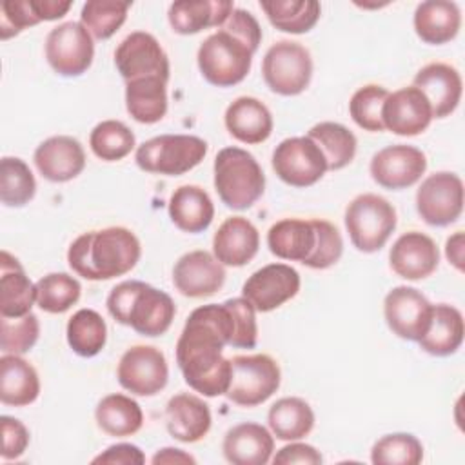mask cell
Listing matches in <instances>:
<instances>
[{"label":"cell","instance_id":"obj_19","mask_svg":"<svg viewBox=\"0 0 465 465\" xmlns=\"http://www.w3.org/2000/svg\"><path fill=\"white\" fill-rule=\"evenodd\" d=\"M383 127L398 136H416L432 122V109L425 94L414 87H401L389 93L381 109Z\"/></svg>","mask_w":465,"mask_h":465},{"label":"cell","instance_id":"obj_30","mask_svg":"<svg viewBox=\"0 0 465 465\" xmlns=\"http://www.w3.org/2000/svg\"><path fill=\"white\" fill-rule=\"evenodd\" d=\"M461 25V13L454 2L427 0L414 11V31L421 42L441 45L456 38Z\"/></svg>","mask_w":465,"mask_h":465},{"label":"cell","instance_id":"obj_27","mask_svg":"<svg viewBox=\"0 0 465 465\" xmlns=\"http://www.w3.org/2000/svg\"><path fill=\"white\" fill-rule=\"evenodd\" d=\"M225 127L242 143H262L272 133V114L269 107L254 96H238L223 114Z\"/></svg>","mask_w":465,"mask_h":465},{"label":"cell","instance_id":"obj_38","mask_svg":"<svg viewBox=\"0 0 465 465\" xmlns=\"http://www.w3.org/2000/svg\"><path fill=\"white\" fill-rule=\"evenodd\" d=\"M311 140L322 149L327 160V171H340L347 167L356 154V136L345 125L336 122H320L307 133Z\"/></svg>","mask_w":465,"mask_h":465},{"label":"cell","instance_id":"obj_1","mask_svg":"<svg viewBox=\"0 0 465 465\" xmlns=\"http://www.w3.org/2000/svg\"><path fill=\"white\" fill-rule=\"evenodd\" d=\"M234 336V314L227 302L194 309L176 341V363L185 383L207 396H222L231 383V360L222 351Z\"/></svg>","mask_w":465,"mask_h":465},{"label":"cell","instance_id":"obj_36","mask_svg":"<svg viewBox=\"0 0 465 465\" xmlns=\"http://www.w3.org/2000/svg\"><path fill=\"white\" fill-rule=\"evenodd\" d=\"M267 421L272 436L282 441H296L305 438L314 427V412L311 405L296 396L276 400L269 412Z\"/></svg>","mask_w":465,"mask_h":465},{"label":"cell","instance_id":"obj_54","mask_svg":"<svg viewBox=\"0 0 465 465\" xmlns=\"http://www.w3.org/2000/svg\"><path fill=\"white\" fill-rule=\"evenodd\" d=\"M445 256L460 272H463V232L461 231H456L452 236L447 238Z\"/></svg>","mask_w":465,"mask_h":465},{"label":"cell","instance_id":"obj_13","mask_svg":"<svg viewBox=\"0 0 465 465\" xmlns=\"http://www.w3.org/2000/svg\"><path fill=\"white\" fill-rule=\"evenodd\" d=\"M116 378L131 394L154 396L167 385V360L163 352L153 345H133L122 354Z\"/></svg>","mask_w":465,"mask_h":465},{"label":"cell","instance_id":"obj_11","mask_svg":"<svg viewBox=\"0 0 465 465\" xmlns=\"http://www.w3.org/2000/svg\"><path fill=\"white\" fill-rule=\"evenodd\" d=\"M94 56L91 33L80 22H64L53 27L45 38V58L60 76L84 74Z\"/></svg>","mask_w":465,"mask_h":465},{"label":"cell","instance_id":"obj_29","mask_svg":"<svg viewBox=\"0 0 465 465\" xmlns=\"http://www.w3.org/2000/svg\"><path fill=\"white\" fill-rule=\"evenodd\" d=\"M234 11L231 0H180L169 5V24L178 35H196L207 27H222Z\"/></svg>","mask_w":465,"mask_h":465},{"label":"cell","instance_id":"obj_15","mask_svg":"<svg viewBox=\"0 0 465 465\" xmlns=\"http://www.w3.org/2000/svg\"><path fill=\"white\" fill-rule=\"evenodd\" d=\"M432 303L414 287L398 285L383 300V316L389 329L401 340L418 341L429 329Z\"/></svg>","mask_w":465,"mask_h":465},{"label":"cell","instance_id":"obj_24","mask_svg":"<svg viewBox=\"0 0 465 465\" xmlns=\"http://www.w3.org/2000/svg\"><path fill=\"white\" fill-rule=\"evenodd\" d=\"M260 232L243 216H231L214 232L213 252L222 265L243 267L258 252Z\"/></svg>","mask_w":465,"mask_h":465},{"label":"cell","instance_id":"obj_47","mask_svg":"<svg viewBox=\"0 0 465 465\" xmlns=\"http://www.w3.org/2000/svg\"><path fill=\"white\" fill-rule=\"evenodd\" d=\"M234 314V336L231 347L234 349H252L258 341V323H256V309L249 300L229 298L225 300Z\"/></svg>","mask_w":465,"mask_h":465},{"label":"cell","instance_id":"obj_22","mask_svg":"<svg viewBox=\"0 0 465 465\" xmlns=\"http://www.w3.org/2000/svg\"><path fill=\"white\" fill-rule=\"evenodd\" d=\"M38 173L54 183L76 178L85 167V153L82 143L73 136H51L44 140L33 154Z\"/></svg>","mask_w":465,"mask_h":465},{"label":"cell","instance_id":"obj_21","mask_svg":"<svg viewBox=\"0 0 465 465\" xmlns=\"http://www.w3.org/2000/svg\"><path fill=\"white\" fill-rule=\"evenodd\" d=\"M391 269L405 280H423L430 276L440 263V251L434 240L420 231L401 234L389 251Z\"/></svg>","mask_w":465,"mask_h":465},{"label":"cell","instance_id":"obj_52","mask_svg":"<svg viewBox=\"0 0 465 465\" xmlns=\"http://www.w3.org/2000/svg\"><path fill=\"white\" fill-rule=\"evenodd\" d=\"M323 461L320 450H316L312 445L307 443H289L282 447L274 458V465H292V463H303V465H320Z\"/></svg>","mask_w":465,"mask_h":465},{"label":"cell","instance_id":"obj_5","mask_svg":"<svg viewBox=\"0 0 465 465\" xmlns=\"http://www.w3.org/2000/svg\"><path fill=\"white\" fill-rule=\"evenodd\" d=\"M252 51L234 35L218 29L198 47V69L202 76L216 87L240 84L251 71Z\"/></svg>","mask_w":465,"mask_h":465},{"label":"cell","instance_id":"obj_42","mask_svg":"<svg viewBox=\"0 0 465 465\" xmlns=\"http://www.w3.org/2000/svg\"><path fill=\"white\" fill-rule=\"evenodd\" d=\"M82 285L67 272H51L36 282V303L42 311L60 314L80 300Z\"/></svg>","mask_w":465,"mask_h":465},{"label":"cell","instance_id":"obj_46","mask_svg":"<svg viewBox=\"0 0 465 465\" xmlns=\"http://www.w3.org/2000/svg\"><path fill=\"white\" fill-rule=\"evenodd\" d=\"M38 336L40 323L33 312L20 318L0 320V349L4 354H24L31 351Z\"/></svg>","mask_w":465,"mask_h":465},{"label":"cell","instance_id":"obj_25","mask_svg":"<svg viewBox=\"0 0 465 465\" xmlns=\"http://www.w3.org/2000/svg\"><path fill=\"white\" fill-rule=\"evenodd\" d=\"M169 434L182 443H196L207 436L213 418L209 405L189 392L174 394L165 407Z\"/></svg>","mask_w":465,"mask_h":465},{"label":"cell","instance_id":"obj_10","mask_svg":"<svg viewBox=\"0 0 465 465\" xmlns=\"http://www.w3.org/2000/svg\"><path fill=\"white\" fill-rule=\"evenodd\" d=\"M276 176L291 187L314 185L327 173V160L314 140L291 136L282 140L272 153Z\"/></svg>","mask_w":465,"mask_h":465},{"label":"cell","instance_id":"obj_8","mask_svg":"<svg viewBox=\"0 0 465 465\" xmlns=\"http://www.w3.org/2000/svg\"><path fill=\"white\" fill-rule=\"evenodd\" d=\"M231 383L227 400L240 407H256L267 401L280 387L278 361L269 354H245L231 358Z\"/></svg>","mask_w":465,"mask_h":465},{"label":"cell","instance_id":"obj_18","mask_svg":"<svg viewBox=\"0 0 465 465\" xmlns=\"http://www.w3.org/2000/svg\"><path fill=\"white\" fill-rule=\"evenodd\" d=\"M225 282V269L214 254L191 251L178 258L173 267V283L187 298H207L216 294Z\"/></svg>","mask_w":465,"mask_h":465},{"label":"cell","instance_id":"obj_31","mask_svg":"<svg viewBox=\"0 0 465 465\" xmlns=\"http://www.w3.org/2000/svg\"><path fill=\"white\" fill-rule=\"evenodd\" d=\"M169 218L183 232H202L214 218V203L198 185H180L169 198Z\"/></svg>","mask_w":465,"mask_h":465},{"label":"cell","instance_id":"obj_34","mask_svg":"<svg viewBox=\"0 0 465 465\" xmlns=\"http://www.w3.org/2000/svg\"><path fill=\"white\" fill-rule=\"evenodd\" d=\"M127 113L140 124H156L167 113V82L147 76L125 82Z\"/></svg>","mask_w":465,"mask_h":465},{"label":"cell","instance_id":"obj_28","mask_svg":"<svg viewBox=\"0 0 465 465\" xmlns=\"http://www.w3.org/2000/svg\"><path fill=\"white\" fill-rule=\"evenodd\" d=\"M36 302V283L29 280L20 262L2 251L0 254V314L2 318H20L31 312Z\"/></svg>","mask_w":465,"mask_h":465},{"label":"cell","instance_id":"obj_50","mask_svg":"<svg viewBox=\"0 0 465 465\" xmlns=\"http://www.w3.org/2000/svg\"><path fill=\"white\" fill-rule=\"evenodd\" d=\"M0 427H2V436H4L2 460L20 458L29 445L27 427L20 420L5 416V414L0 418Z\"/></svg>","mask_w":465,"mask_h":465},{"label":"cell","instance_id":"obj_12","mask_svg":"<svg viewBox=\"0 0 465 465\" xmlns=\"http://www.w3.org/2000/svg\"><path fill=\"white\" fill-rule=\"evenodd\" d=\"M416 211L434 227L454 223L463 213V182L458 174L440 171L427 176L416 191Z\"/></svg>","mask_w":465,"mask_h":465},{"label":"cell","instance_id":"obj_6","mask_svg":"<svg viewBox=\"0 0 465 465\" xmlns=\"http://www.w3.org/2000/svg\"><path fill=\"white\" fill-rule=\"evenodd\" d=\"M207 154V142L193 134H160L138 145L136 165L153 174L180 176L194 169Z\"/></svg>","mask_w":465,"mask_h":465},{"label":"cell","instance_id":"obj_14","mask_svg":"<svg viewBox=\"0 0 465 465\" xmlns=\"http://www.w3.org/2000/svg\"><path fill=\"white\" fill-rule=\"evenodd\" d=\"M114 65L125 82L158 76L169 80V58L160 42L145 31L127 35L114 51Z\"/></svg>","mask_w":465,"mask_h":465},{"label":"cell","instance_id":"obj_35","mask_svg":"<svg viewBox=\"0 0 465 465\" xmlns=\"http://www.w3.org/2000/svg\"><path fill=\"white\" fill-rule=\"evenodd\" d=\"M94 418L105 434L116 438L133 436L143 425V412L138 401L118 392L107 394L98 401Z\"/></svg>","mask_w":465,"mask_h":465},{"label":"cell","instance_id":"obj_55","mask_svg":"<svg viewBox=\"0 0 465 465\" xmlns=\"http://www.w3.org/2000/svg\"><path fill=\"white\" fill-rule=\"evenodd\" d=\"M151 461L154 465H160V463H196V460L187 454L185 450L182 449H174V447H165V449H160L153 458Z\"/></svg>","mask_w":465,"mask_h":465},{"label":"cell","instance_id":"obj_26","mask_svg":"<svg viewBox=\"0 0 465 465\" xmlns=\"http://www.w3.org/2000/svg\"><path fill=\"white\" fill-rule=\"evenodd\" d=\"M222 450L232 465H265L272 456L274 438L263 425L245 421L225 432Z\"/></svg>","mask_w":465,"mask_h":465},{"label":"cell","instance_id":"obj_51","mask_svg":"<svg viewBox=\"0 0 465 465\" xmlns=\"http://www.w3.org/2000/svg\"><path fill=\"white\" fill-rule=\"evenodd\" d=\"M93 463L142 465V463H145V454L140 450V447H136L133 443H116V445L107 447L96 458H93Z\"/></svg>","mask_w":465,"mask_h":465},{"label":"cell","instance_id":"obj_49","mask_svg":"<svg viewBox=\"0 0 465 465\" xmlns=\"http://www.w3.org/2000/svg\"><path fill=\"white\" fill-rule=\"evenodd\" d=\"M240 38L252 53H256L260 42H262V27L258 20L245 9H236L231 13V16L225 20V24L220 27Z\"/></svg>","mask_w":465,"mask_h":465},{"label":"cell","instance_id":"obj_23","mask_svg":"<svg viewBox=\"0 0 465 465\" xmlns=\"http://www.w3.org/2000/svg\"><path fill=\"white\" fill-rule=\"evenodd\" d=\"M412 85L425 94L432 109V118L449 116L456 111L461 100V76L456 67L443 62H432L421 67L416 73Z\"/></svg>","mask_w":465,"mask_h":465},{"label":"cell","instance_id":"obj_41","mask_svg":"<svg viewBox=\"0 0 465 465\" xmlns=\"http://www.w3.org/2000/svg\"><path fill=\"white\" fill-rule=\"evenodd\" d=\"M36 182L29 165L16 156H4L0 162V200L7 207H22L33 200Z\"/></svg>","mask_w":465,"mask_h":465},{"label":"cell","instance_id":"obj_43","mask_svg":"<svg viewBox=\"0 0 465 465\" xmlns=\"http://www.w3.org/2000/svg\"><path fill=\"white\" fill-rule=\"evenodd\" d=\"M131 2L89 0L80 11V24L98 40L111 38L125 22Z\"/></svg>","mask_w":465,"mask_h":465},{"label":"cell","instance_id":"obj_45","mask_svg":"<svg viewBox=\"0 0 465 465\" xmlns=\"http://www.w3.org/2000/svg\"><path fill=\"white\" fill-rule=\"evenodd\" d=\"M389 96V91L383 85L367 84L354 91V94L349 100V114L354 120L358 127L371 133L385 131L383 120H381V109L385 104V98Z\"/></svg>","mask_w":465,"mask_h":465},{"label":"cell","instance_id":"obj_3","mask_svg":"<svg viewBox=\"0 0 465 465\" xmlns=\"http://www.w3.org/2000/svg\"><path fill=\"white\" fill-rule=\"evenodd\" d=\"M109 314L122 325L142 336H162L171 327L176 305L173 298L140 280H127L114 285L107 296Z\"/></svg>","mask_w":465,"mask_h":465},{"label":"cell","instance_id":"obj_32","mask_svg":"<svg viewBox=\"0 0 465 465\" xmlns=\"http://www.w3.org/2000/svg\"><path fill=\"white\" fill-rule=\"evenodd\" d=\"M40 394L36 369L20 354L0 358V400L4 405L25 407Z\"/></svg>","mask_w":465,"mask_h":465},{"label":"cell","instance_id":"obj_17","mask_svg":"<svg viewBox=\"0 0 465 465\" xmlns=\"http://www.w3.org/2000/svg\"><path fill=\"white\" fill-rule=\"evenodd\" d=\"M427 169V156L414 145L396 143L387 145L371 158L372 180L391 191L407 189L414 185Z\"/></svg>","mask_w":465,"mask_h":465},{"label":"cell","instance_id":"obj_20","mask_svg":"<svg viewBox=\"0 0 465 465\" xmlns=\"http://www.w3.org/2000/svg\"><path fill=\"white\" fill-rule=\"evenodd\" d=\"M269 251L282 260L311 265L318 247V218H283L267 231Z\"/></svg>","mask_w":465,"mask_h":465},{"label":"cell","instance_id":"obj_16","mask_svg":"<svg viewBox=\"0 0 465 465\" xmlns=\"http://www.w3.org/2000/svg\"><path fill=\"white\" fill-rule=\"evenodd\" d=\"M300 291V274L287 263H269L254 271L243 283L242 294L258 312L282 307Z\"/></svg>","mask_w":465,"mask_h":465},{"label":"cell","instance_id":"obj_4","mask_svg":"<svg viewBox=\"0 0 465 465\" xmlns=\"http://www.w3.org/2000/svg\"><path fill=\"white\" fill-rule=\"evenodd\" d=\"M214 189L229 209L243 211L262 198L265 174L245 149L223 147L214 158Z\"/></svg>","mask_w":465,"mask_h":465},{"label":"cell","instance_id":"obj_9","mask_svg":"<svg viewBox=\"0 0 465 465\" xmlns=\"http://www.w3.org/2000/svg\"><path fill=\"white\" fill-rule=\"evenodd\" d=\"M262 74L272 93L296 96L311 84V53L300 42L280 40L267 49L262 62Z\"/></svg>","mask_w":465,"mask_h":465},{"label":"cell","instance_id":"obj_37","mask_svg":"<svg viewBox=\"0 0 465 465\" xmlns=\"http://www.w3.org/2000/svg\"><path fill=\"white\" fill-rule=\"evenodd\" d=\"M260 7L278 31L291 35L311 31L322 13L316 0H262Z\"/></svg>","mask_w":465,"mask_h":465},{"label":"cell","instance_id":"obj_48","mask_svg":"<svg viewBox=\"0 0 465 465\" xmlns=\"http://www.w3.org/2000/svg\"><path fill=\"white\" fill-rule=\"evenodd\" d=\"M0 38L7 40L18 33H22L25 27L36 25L38 18L33 11L31 0H5L0 5Z\"/></svg>","mask_w":465,"mask_h":465},{"label":"cell","instance_id":"obj_39","mask_svg":"<svg viewBox=\"0 0 465 465\" xmlns=\"http://www.w3.org/2000/svg\"><path fill=\"white\" fill-rule=\"evenodd\" d=\"M67 343L82 358L96 356L107 341V325L94 309H80L67 322Z\"/></svg>","mask_w":465,"mask_h":465},{"label":"cell","instance_id":"obj_7","mask_svg":"<svg viewBox=\"0 0 465 465\" xmlns=\"http://www.w3.org/2000/svg\"><path fill=\"white\" fill-rule=\"evenodd\" d=\"M396 209L374 193L356 196L345 209V227L352 245L361 252L380 251L396 229Z\"/></svg>","mask_w":465,"mask_h":465},{"label":"cell","instance_id":"obj_33","mask_svg":"<svg viewBox=\"0 0 465 465\" xmlns=\"http://www.w3.org/2000/svg\"><path fill=\"white\" fill-rule=\"evenodd\" d=\"M463 316L447 303L432 305L430 323L427 332L418 340L420 347L432 356H450L463 343Z\"/></svg>","mask_w":465,"mask_h":465},{"label":"cell","instance_id":"obj_40","mask_svg":"<svg viewBox=\"0 0 465 465\" xmlns=\"http://www.w3.org/2000/svg\"><path fill=\"white\" fill-rule=\"evenodd\" d=\"M89 145L96 158L104 162H118L134 149L136 140L134 133L124 122L104 120L93 127Z\"/></svg>","mask_w":465,"mask_h":465},{"label":"cell","instance_id":"obj_2","mask_svg":"<svg viewBox=\"0 0 465 465\" xmlns=\"http://www.w3.org/2000/svg\"><path fill=\"white\" fill-rule=\"evenodd\" d=\"M142 254L140 240L127 227H105L80 234L67 251L69 267L82 278L100 282L127 274Z\"/></svg>","mask_w":465,"mask_h":465},{"label":"cell","instance_id":"obj_53","mask_svg":"<svg viewBox=\"0 0 465 465\" xmlns=\"http://www.w3.org/2000/svg\"><path fill=\"white\" fill-rule=\"evenodd\" d=\"M33 11L38 18V22H49V20H58L62 18L69 9L71 2L67 0H31Z\"/></svg>","mask_w":465,"mask_h":465},{"label":"cell","instance_id":"obj_44","mask_svg":"<svg viewBox=\"0 0 465 465\" xmlns=\"http://www.w3.org/2000/svg\"><path fill=\"white\" fill-rule=\"evenodd\" d=\"M421 460L423 445L409 432L385 434L371 449V461L374 465H418Z\"/></svg>","mask_w":465,"mask_h":465}]
</instances>
